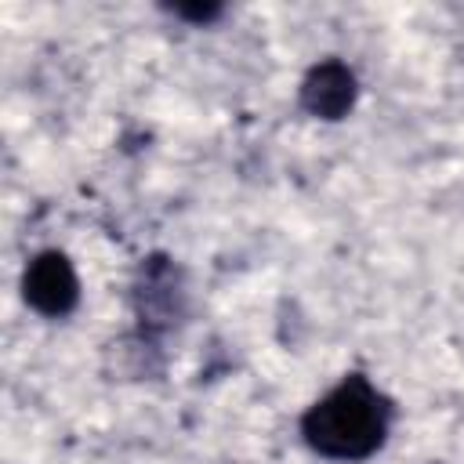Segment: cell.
Instances as JSON below:
<instances>
[{
  "label": "cell",
  "instance_id": "cell-3",
  "mask_svg": "<svg viewBox=\"0 0 464 464\" xmlns=\"http://www.w3.org/2000/svg\"><path fill=\"white\" fill-rule=\"evenodd\" d=\"M134 308L141 315L145 330H167L181 315V276L167 257L145 261L138 286H134Z\"/></svg>",
  "mask_w": 464,
  "mask_h": 464
},
{
  "label": "cell",
  "instance_id": "cell-4",
  "mask_svg": "<svg viewBox=\"0 0 464 464\" xmlns=\"http://www.w3.org/2000/svg\"><path fill=\"white\" fill-rule=\"evenodd\" d=\"M301 105L319 120L348 116L355 105V72L337 58L312 65L308 76L301 80Z\"/></svg>",
  "mask_w": 464,
  "mask_h": 464
},
{
  "label": "cell",
  "instance_id": "cell-2",
  "mask_svg": "<svg viewBox=\"0 0 464 464\" xmlns=\"http://www.w3.org/2000/svg\"><path fill=\"white\" fill-rule=\"evenodd\" d=\"M22 290H25V301L40 315H65V312H72V304L80 297L76 272H72L69 257L58 254V250H47V254L29 261Z\"/></svg>",
  "mask_w": 464,
  "mask_h": 464
},
{
  "label": "cell",
  "instance_id": "cell-1",
  "mask_svg": "<svg viewBox=\"0 0 464 464\" xmlns=\"http://www.w3.org/2000/svg\"><path fill=\"white\" fill-rule=\"evenodd\" d=\"M304 442L330 460L370 457L388 431V402L366 377H344L301 420Z\"/></svg>",
  "mask_w": 464,
  "mask_h": 464
}]
</instances>
